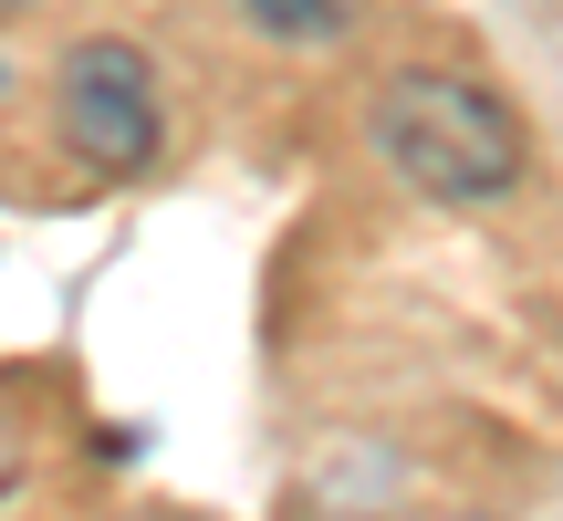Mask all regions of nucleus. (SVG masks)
Returning a JSON list of instances; mask_svg holds the SVG:
<instances>
[{"label": "nucleus", "instance_id": "2", "mask_svg": "<svg viewBox=\"0 0 563 521\" xmlns=\"http://www.w3.org/2000/svg\"><path fill=\"white\" fill-rule=\"evenodd\" d=\"M53 104H63V146H74L95 178H136V167H157L167 115H157V74H146L136 42H115V32L74 42Z\"/></svg>", "mask_w": 563, "mask_h": 521}, {"label": "nucleus", "instance_id": "1", "mask_svg": "<svg viewBox=\"0 0 563 521\" xmlns=\"http://www.w3.org/2000/svg\"><path fill=\"white\" fill-rule=\"evenodd\" d=\"M365 125L376 157L439 209H490L522 188V115L470 74H386Z\"/></svg>", "mask_w": 563, "mask_h": 521}, {"label": "nucleus", "instance_id": "4", "mask_svg": "<svg viewBox=\"0 0 563 521\" xmlns=\"http://www.w3.org/2000/svg\"><path fill=\"white\" fill-rule=\"evenodd\" d=\"M11 490H21V418L0 407V501H11Z\"/></svg>", "mask_w": 563, "mask_h": 521}, {"label": "nucleus", "instance_id": "3", "mask_svg": "<svg viewBox=\"0 0 563 521\" xmlns=\"http://www.w3.org/2000/svg\"><path fill=\"white\" fill-rule=\"evenodd\" d=\"M251 21H262L272 42H334L344 32V11H355V0H241Z\"/></svg>", "mask_w": 563, "mask_h": 521}]
</instances>
